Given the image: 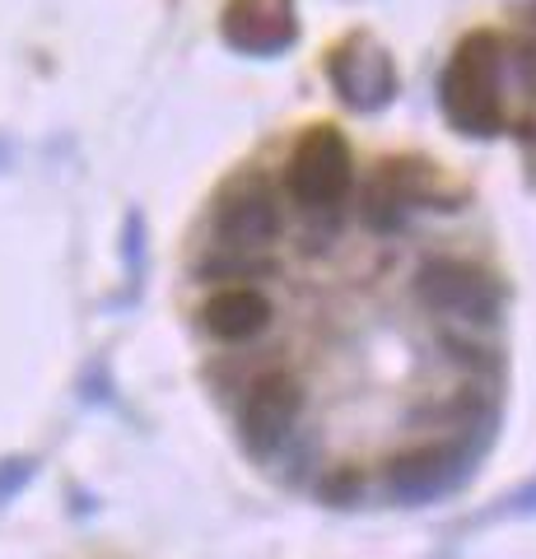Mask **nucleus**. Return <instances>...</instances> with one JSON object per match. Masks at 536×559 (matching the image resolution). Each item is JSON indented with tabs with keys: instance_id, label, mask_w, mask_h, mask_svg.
I'll list each match as a JSON object with an SVG mask.
<instances>
[{
	"instance_id": "obj_2",
	"label": "nucleus",
	"mask_w": 536,
	"mask_h": 559,
	"mask_svg": "<svg viewBox=\"0 0 536 559\" xmlns=\"http://www.w3.org/2000/svg\"><path fill=\"white\" fill-rule=\"evenodd\" d=\"M285 187L299 210H308L326 234H336L341 224V201L355 187V154L350 140L336 127H308L299 135V145L289 154L285 168Z\"/></svg>"
},
{
	"instance_id": "obj_5",
	"label": "nucleus",
	"mask_w": 536,
	"mask_h": 559,
	"mask_svg": "<svg viewBox=\"0 0 536 559\" xmlns=\"http://www.w3.org/2000/svg\"><path fill=\"white\" fill-rule=\"evenodd\" d=\"M281 234V205L266 173L238 168L211 197V238L234 248H271Z\"/></svg>"
},
{
	"instance_id": "obj_10",
	"label": "nucleus",
	"mask_w": 536,
	"mask_h": 559,
	"mask_svg": "<svg viewBox=\"0 0 536 559\" xmlns=\"http://www.w3.org/2000/svg\"><path fill=\"white\" fill-rule=\"evenodd\" d=\"M201 331L219 345H248L271 326V299L252 285H219L196 312Z\"/></svg>"
},
{
	"instance_id": "obj_9",
	"label": "nucleus",
	"mask_w": 536,
	"mask_h": 559,
	"mask_svg": "<svg viewBox=\"0 0 536 559\" xmlns=\"http://www.w3.org/2000/svg\"><path fill=\"white\" fill-rule=\"evenodd\" d=\"M224 43L248 57H275L299 38V14L294 0H229L219 20Z\"/></svg>"
},
{
	"instance_id": "obj_11",
	"label": "nucleus",
	"mask_w": 536,
	"mask_h": 559,
	"mask_svg": "<svg viewBox=\"0 0 536 559\" xmlns=\"http://www.w3.org/2000/svg\"><path fill=\"white\" fill-rule=\"evenodd\" d=\"M275 271L271 248H234V242H201V252L192 257V275L201 285H219V280H262Z\"/></svg>"
},
{
	"instance_id": "obj_4",
	"label": "nucleus",
	"mask_w": 536,
	"mask_h": 559,
	"mask_svg": "<svg viewBox=\"0 0 536 559\" xmlns=\"http://www.w3.org/2000/svg\"><path fill=\"white\" fill-rule=\"evenodd\" d=\"M472 205V197L448 182L434 164L425 159H392L378 168V178L365 191V219L378 234H396L406 229V219L415 210H443V215H457V210Z\"/></svg>"
},
{
	"instance_id": "obj_12",
	"label": "nucleus",
	"mask_w": 536,
	"mask_h": 559,
	"mask_svg": "<svg viewBox=\"0 0 536 559\" xmlns=\"http://www.w3.org/2000/svg\"><path fill=\"white\" fill-rule=\"evenodd\" d=\"M313 495L322 503H332V509H355V503H365V476H359L355 466H336V471H326V476H318Z\"/></svg>"
},
{
	"instance_id": "obj_15",
	"label": "nucleus",
	"mask_w": 536,
	"mask_h": 559,
	"mask_svg": "<svg viewBox=\"0 0 536 559\" xmlns=\"http://www.w3.org/2000/svg\"><path fill=\"white\" fill-rule=\"evenodd\" d=\"M509 513H536V480L527 489H517V495L509 499Z\"/></svg>"
},
{
	"instance_id": "obj_3",
	"label": "nucleus",
	"mask_w": 536,
	"mask_h": 559,
	"mask_svg": "<svg viewBox=\"0 0 536 559\" xmlns=\"http://www.w3.org/2000/svg\"><path fill=\"white\" fill-rule=\"evenodd\" d=\"M415 299L429 312H439L453 326L466 331H495L499 312H504V285L476 261L462 257H429L415 271Z\"/></svg>"
},
{
	"instance_id": "obj_8",
	"label": "nucleus",
	"mask_w": 536,
	"mask_h": 559,
	"mask_svg": "<svg viewBox=\"0 0 536 559\" xmlns=\"http://www.w3.org/2000/svg\"><path fill=\"white\" fill-rule=\"evenodd\" d=\"M326 80H332V90L350 103L355 112H378L396 98V61L369 33H350L345 43L332 47Z\"/></svg>"
},
{
	"instance_id": "obj_14",
	"label": "nucleus",
	"mask_w": 536,
	"mask_h": 559,
	"mask_svg": "<svg viewBox=\"0 0 536 559\" xmlns=\"http://www.w3.org/2000/svg\"><path fill=\"white\" fill-rule=\"evenodd\" d=\"M141 257H145V219L141 215H127V261H131L135 285H141Z\"/></svg>"
},
{
	"instance_id": "obj_7",
	"label": "nucleus",
	"mask_w": 536,
	"mask_h": 559,
	"mask_svg": "<svg viewBox=\"0 0 536 559\" xmlns=\"http://www.w3.org/2000/svg\"><path fill=\"white\" fill-rule=\"evenodd\" d=\"M480 462V452L466 439H439V443H420L388 462V495L396 503H425V499H443L472 476Z\"/></svg>"
},
{
	"instance_id": "obj_16",
	"label": "nucleus",
	"mask_w": 536,
	"mask_h": 559,
	"mask_svg": "<svg viewBox=\"0 0 536 559\" xmlns=\"http://www.w3.org/2000/svg\"><path fill=\"white\" fill-rule=\"evenodd\" d=\"M10 164H14V150H10V145H5V140H0V173H5V168H10Z\"/></svg>"
},
{
	"instance_id": "obj_6",
	"label": "nucleus",
	"mask_w": 536,
	"mask_h": 559,
	"mask_svg": "<svg viewBox=\"0 0 536 559\" xmlns=\"http://www.w3.org/2000/svg\"><path fill=\"white\" fill-rule=\"evenodd\" d=\"M238 439L252 452L257 462H266L275 448L285 439L299 433V419H303V388L294 382L289 373H262L252 378L243 396H238Z\"/></svg>"
},
{
	"instance_id": "obj_13",
	"label": "nucleus",
	"mask_w": 536,
	"mask_h": 559,
	"mask_svg": "<svg viewBox=\"0 0 536 559\" xmlns=\"http://www.w3.org/2000/svg\"><path fill=\"white\" fill-rule=\"evenodd\" d=\"M33 471H38V462H33V457H5V462H0V503H10L14 495H24V485L33 480Z\"/></svg>"
},
{
	"instance_id": "obj_1",
	"label": "nucleus",
	"mask_w": 536,
	"mask_h": 559,
	"mask_svg": "<svg viewBox=\"0 0 536 559\" xmlns=\"http://www.w3.org/2000/svg\"><path fill=\"white\" fill-rule=\"evenodd\" d=\"M499 70H504V43L495 28H472L457 43L443 70L439 103L443 117L462 135H499L504 131V98H499Z\"/></svg>"
}]
</instances>
